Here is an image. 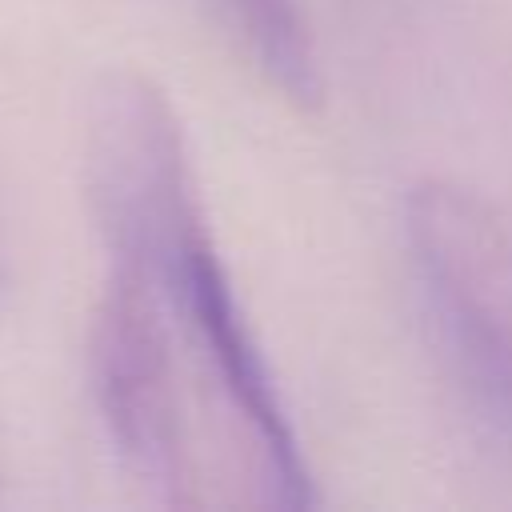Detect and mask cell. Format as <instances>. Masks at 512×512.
<instances>
[{"label":"cell","instance_id":"cell-1","mask_svg":"<svg viewBox=\"0 0 512 512\" xmlns=\"http://www.w3.org/2000/svg\"><path fill=\"white\" fill-rule=\"evenodd\" d=\"M404 232L472 400L512 444V220L480 188L428 176L408 192Z\"/></svg>","mask_w":512,"mask_h":512},{"label":"cell","instance_id":"cell-2","mask_svg":"<svg viewBox=\"0 0 512 512\" xmlns=\"http://www.w3.org/2000/svg\"><path fill=\"white\" fill-rule=\"evenodd\" d=\"M84 192L112 260L148 268L204 228L196 180L168 92L136 72L100 76L84 116Z\"/></svg>","mask_w":512,"mask_h":512},{"label":"cell","instance_id":"cell-3","mask_svg":"<svg viewBox=\"0 0 512 512\" xmlns=\"http://www.w3.org/2000/svg\"><path fill=\"white\" fill-rule=\"evenodd\" d=\"M168 320L160 288L140 268L112 260L92 312L88 368L100 420L132 484L164 508H192L196 472Z\"/></svg>","mask_w":512,"mask_h":512},{"label":"cell","instance_id":"cell-4","mask_svg":"<svg viewBox=\"0 0 512 512\" xmlns=\"http://www.w3.org/2000/svg\"><path fill=\"white\" fill-rule=\"evenodd\" d=\"M136 268V264H132ZM164 296L172 320L188 332L196 356L212 372L232 420L244 428L260 476V500L276 508H312L316 480L280 404L268 360L240 312L232 280L216 256L208 224L164 252L152 268H140Z\"/></svg>","mask_w":512,"mask_h":512},{"label":"cell","instance_id":"cell-5","mask_svg":"<svg viewBox=\"0 0 512 512\" xmlns=\"http://www.w3.org/2000/svg\"><path fill=\"white\" fill-rule=\"evenodd\" d=\"M260 76L300 112L324 104V68L300 0H216Z\"/></svg>","mask_w":512,"mask_h":512}]
</instances>
